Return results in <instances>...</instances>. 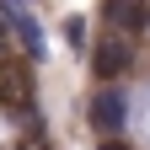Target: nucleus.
Instances as JSON below:
<instances>
[{"instance_id":"nucleus-1","label":"nucleus","mask_w":150,"mask_h":150,"mask_svg":"<svg viewBox=\"0 0 150 150\" xmlns=\"http://www.w3.org/2000/svg\"><path fill=\"white\" fill-rule=\"evenodd\" d=\"M0 107L11 118H27L32 112V70L22 59H0Z\"/></svg>"},{"instance_id":"nucleus-2","label":"nucleus","mask_w":150,"mask_h":150,"mask_svg":"<svg viewBox=\"0 0 150 150\" xmlns=\"http://www.w3.org/2000/svg\"><path fill=\"white\" fill-rule=\"evenodd\" d=\"M91 70L102 75V81H118V75L134 70V43H129L123 32H107L97 48H91Z\"/></svg>"},{"instance_id":"nucleus-3","label":"nucleus","mask_w":150,"mask_h":150,"mask_svg":"<svg viewBox=\"0 0 150 150\" xmlns=\"http://www.w3.org/2000/svg\"><path fill=\"white\" fill-rule=\"evenodd\" d=\"M123 118H129V97L118 86H102L91 97V129L97 134H123Z\"/></svg>"},{"instance_id":"nucleus-4","label":"nucleus","mask_w":150,"mask_h":150,"mask_svg":"<svg viewBox=\"0 0 150 150\" xmlns=\"http://www.w3.org/2000/svg\"><path fill=\"white\" fill-rule=\"evenodd\" d=\"M102 16H107V32L134 38L150 27V0H102Z\"/></svg>"},{"instance_id":"nucleus-5","label":"nucleus","mask_w":150,"mask_h":150,"mask_svg":"<svg viewBox=\"0 0 150 150\" xmlns=\"http://www.w3.org/2000/svg\"><path fill=\"white\" fill-rule=\"evenodd\" d=\"M97 150H129V139H123V134H102V145H97Z\"/></svg>"},{"instance_id":"nucleus-6","label":"nucleus","mask_w":150,"mask_h":150,"mask_svg":"<svg viewBox=\"0 0 150 150\" xmlns=\"http://www.w3.org/2000/svg\"><path fill=\"white\" fill-rule=\"evenodd\" d=\"M6 43H11V16L0 11V48H6Z\"/></svg>"},{"instance_id":"nucleus-7","label":"nucleus","mask_w":150,"mask_h":150,"mask_svg":"<svg viewBox=\"0 0 150 150\" xmlns=\"http://www.w3.org/2000/svg\"><path fill=\"white\" fill-rule=\"evenodd\" d=\"M22 150H43V134H27V139H22Z\"/></svg>"}]
</instances>
